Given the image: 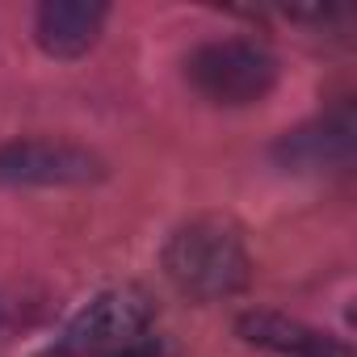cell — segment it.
Instances as JSON below:
<instances>
[{
	"instance_id": "obj_5",
	"label": "cell",
	"mask_w": 357,
	"mask_h": 357,
	"mask_svg": "<svg viewBox=\"0 0 357 357\" xmlns=\"http://www.w3.org/2000/svg\"><path fill=\"white\" fill-rule=\"evenodd\" d=\"M236 328L248 344L282 353V357H353V349L340 336L319 332V328L290 319V315H278V311H248V315H240Z\"/></svg>"
},
{
	"instance_id": "obj_3",
	"label": "cell",
	"mask_w": 357,
	"mask_h": 357,
	"mask_svg": "<svg viewBox=\"0 0 357 357\" xmlns=\"http://www.w3.org/2000/svg\"><path fill=\"white\" fill-rule=\"evenodd\" d=\"M147 324H151V303L143 290L135 286H122V290H105L97 294L63 332V353L72 357H89V353H118L122 344L147 336Z\"/></svg>"
},
{
	"instance_id": "obj_2",
	"label": "cell",
	"mask_w": 357,
	"mask_h": 357,
	"mask_svg": "<svg viewBox=\"0 0 357 357\" xmlns=\"http://www.w3.org/2000/svg\"><path fill=\"white\" fill-rule=\"evenodd\" d=\"M190 84L215 105H257L278 84V59L248 38L206 43L190 55Z\"/></svg>"
},
{
	"instance_id": "obj_7",
	"label": "cell",
	"mask_w": 357,
	"mask_h": 357,
	"mask_svg": "<svg viewBox=\"0 0 357 357\" xmlns=\"http://www.w3.org/2000/svg\"><path fill=\"white\" fill-rule=\"evenodd\" d=\"M273 155L294 168V172H324V168H344L353 160V118L336 114L311 126H298L294 135H286Z\"/></svg>"
},
{
	"instance_id": "obj_1",
	"label": "cell",
	"mask_w": 357,
	"mask_h": 357,
	"mask_svg": "<svg viewBox=\"0 0 357 357\" xmlns=\"http://www.w3.org/2000/svg\"><path fill=\"white\" fill-rule=\"evenodd\" d=\"M164 269L176 290L198 303L240 294L252 278L244 236L227 219H194L185 227H176L164 248Z\"/></svg>"
},
{
	"instance_id": "obj_6",
	"label": "cell",
	"mask_w": 357,
	"mask_h": 357,
	"mask_svg": "<svg viewBox=\"0 0 357 357\" xmlns=\"http://www.w3.org/2000/svg\"><path fill=\"white\" fill-rule=\"evenodd\" d=\"M105 26V5L101 0H47L34 17L38 47L55 59H80Z\"/></svg>"
},
{
	"instance_id": "obj_4",
	"label": "cell",
	"mask_w": 357,
	"mask_h": 357,
	"mask_svg": "<svg viewBox=\"0 0 357 357\" xmlns=\"http://www.w3.org/2000/svg\"><path fill=\"white\" fill-rule=\"evenodd\" d=\"M101 172V155L68 139H17L0 147V185H84Z\"/></svg>"
},
{
	"instance_id": "obj_8",
	"label": "cell",
	"mask_w": 357,
	"mask_h": 357,
	"mask_svg": "<svg viewBox=\"0 0 357 357\" xmlns=\"http://www.w3.org/2000/svg\"><path fill=\"white\" fill-rule=\"evenodd\" d=\"M109 357H160V349H155L147 336H139V340L122 344V349H118V353H109Z\"/></svg>"
}]
</instances>
